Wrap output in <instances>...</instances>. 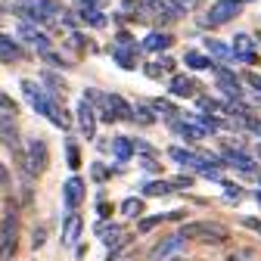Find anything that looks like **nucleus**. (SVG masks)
Instances as JSON below:
<instances>
[{"mask_svg":"<svg viewBox=\"0 0 261 261\" xmlns=\"http://www.w3.org/2000/svg\"><path fill=\"white\" fill-rule=\"evenodd\" d=\"M22 90H25V96L31 100V106H35V112H41L44 118H50L56 127H69V115H65V109L56 103V96H50V93H44V87H38L35 81H22Z\"/></svg>","mask_w":261,"mask_h":261,"instance_id":"f257e3e1","label":"nucleus"},{"mask_svg":"<svg viewBox=\"0 0 261 261\" xmlns=\"http://www.w3.org/2000/svg\"><path fill=\"white\" fill-rule=\"evenodd\" d=\"M184 240H202V243H224L227 233L221 224H212V221H196V224H187L184 230H180Z\"/></svg>","mask_w":261,"mask_h":261,"instance_id":"f03ea898","label":"nucleus"},{"mask_svg":"<svg viewBox=\"0 0 261 261\" xmlns=\"http://www.w3.org/2000/svg\"><path fill=\"white\" fill-rule=\"evenodd\" d=\"M25 171L31 174V177H38V174H44L47 171V143L44 140H28V146H25Z\"/></svg>","mask_w":261,"mask_h":261,"instance_id":"7ed1b4c3","label":"nucleus"},{"mask_svg":"<svg viewBox=\"0 0 261 261\" xmlns=\"http://www.w3.org/2000/svg\"><path fill=\"white\" fill-rule=\"evenodd\" d=\"M16 227H19L16 215H7L4 224H0V261L13 258V252H16Z\"/></svg>","mask_w":261,"mask_h":261,"instance_id":"20e7f679","label":"nucleus"},{"mask_svg":"<svg viewBox=\"0 0 261 261\" xmlns=\"http://www.w3.org/2000/svg\"><path fill=\"white\" fill-rule=\"evenodd\" d=\"M240 10H243V7L230 4V0H221V4H215V7L205 13V25H224V22L237 19V16H240Z\"/></svg>","mask_w":261,"mask_h":261,"instance_id":"39448f33","label":"nucleus"},{"mask_svg":"<svg viewBox=\"0 0 261 261\" xmlns=\"http://www.w3.org/2000/svg\"><path fill=\"white\" fill-rule=\"evenodd\" d=\"M168 155H171V159L177 162V165H187V168L199 171V174H202V171H205V168L212 165V162H208L205 155H196V152H190V149H180V146H174V149H171Z\"/></svg>","mask_w":261,"mask_h":261,"instance_id":"423d86ee","label":"nucleus"},{"mask_svg":"<svg viewBox=\"0 0 261 261\" xmlns=\"http://www.w3.org/2000/svg\"><path fill=\"white\" fill-rule=\"evenodd\" d=\"M233 59H243V62H258V53H255V44H252V38L249 35H237V41H233Z\"/></svg>","mask_w":261,"mask_h":261,"instance_id":"0eeeda50","label":"nucleus"},{"mask_svg":"<svg viewBox=\"0 0 261 261\" xmlns=\"http://www.w3.org/2000/svg\"><path fill=\"white\" fill-rule=\"evenodd\" d=\"M62 196H65V205H69V208L81 205V199H84V180L81 177H69L65 187H62Z\"/></svg>","mask_w":261,"mask_h":261,"instance_id":"6e6552de","label":"nucleus"},{"mask_svg":"<svg viewBox=\"0 0 261 261\" xmlns=\"http://www.w3.org/2000/svg\"><path fill=\"white\" fill-rule=\"evenodd\" d=\"M180 249H184V237H180V233H174V237H168V240H162V243L152 249V255H149V258H152V261H165L171 252H180Z\"/></svg>","mask_w":261,"mask_h":261,"instance_id":"1a4fd4ad","label":"nucleus"},{"mask_svg":"<svg viewBox=\"0 0 261 261\" xmlns=\"http://www.w3.org/2000/svg\"><path fill=\"white\" fill-rule=\"evenodd\" d=\"M78 124H81V130H84L87 137H93V134H96V115H93V106H90L87 96H84L81 106H78Z\"/></svg>","mask_w":261,"mask_h":261,"instance_id":"9d476101","label":"nucleus"},{"mask_svg":"<svg viewBox=\"0 0 261 261\" xmlns=\"http://www.w3.org/2000/svg\"><path fill=\"white\" fill-rule=\"evenodd\" d=\"M152 7H155V16L165 19V22H174V19L184 16V10H180L177 0H152Z\"/></svg>","mask_w":261,"mask_h":261,"instance_id":"9b49d317","label":"nucleus"},{"mask_svg":"<svg viewBox=\"0 0 261 261\" xmlns=\"http://www.w3.org/2000/svg\"><path fill=\"white\" fill-rule=\"evenodd\" d=\"M224 162H227V165H233V168H240L243 174H258V168H255V162H252L249 155H243V152H233V149H227Z\"/></svg>","mask_w":261,"mask_h":261,"instance_id":"f8f14e48","label":"nucleus"},{"mask_svg":"<svg viewBox=\"0 0 261 261\" xmlns=\"http://www.w3.org/2000/svg\"><path fill=\"white\" fill-rule=\"evenodd\" d=\"M19 38H22V41H28L31 47H38V50H47V47H50L47 35H41L35 25H22V28H19Z\"/></svg>","mask_w":261,"mask_h":261,"instance_id":"ddd939ff","label":"nucleus"},{"mask_svg":"<svg viewBox=\"0 0 261 261\" xmlns=\"http://www.w3.org/2000/svg\"><path fill=\"white\" fill-rule=\"evenodd\" d=\"M0 137H4V143L16 152V155H22V146H19V130H16V124H10V121H0Z\"/></svg>","mask_w":261,"mask_h":261,"instance_id":"4468645a","label":"nucleus"},{"mask_svg":"<svg viewBox=\"0 0 261 261\" xmlns=\"http://www.w3.org/2000/svg\"><path fill=\"white\" fill-rule=\"evenodd\" d=\"M0 59H7V62H13V59H22V50H19V44H16L13 38H7V35H0Z\"/></svg>","mask_w":261,"mask_h":261,"instance_id":"2eb2a0df","label":"nucleus"},{"mask_svg":"<svg viewBox=\"0 0 261 261\" xmlns=\"http://www.w3.org/2000/svg\"><path fill=\"white\" fill-rule=\"evenodd\" d=\"M171 93L174 96H193L196 93V81L193 78H184V75L180 78H171Z\"/></svg>","mask_w":261,"mask_h":261,"instance_id":"dca6fc26","label":"nucleus"},{"mask_svg":"<svg viewBox=\"0 0 261 261\" xmlns=\"http://www.w3.org/2000/svg\"><path fill=\"white\" fill-rule=\"evenodd\" d=\"M78 233H81V218L78 215H69V218H65V233H62V243H75L78 240Z\"/></svg>","mask_w":261,"mask_h":261,"instance_id":"f3484780","label":"nucleus"},{"mask_svg":"<svg viewBox=\"0 0 261 261\" xmlns=\"http://www.w3.org/2000/svg\"><path fill=\"white\" fill-rule=\"evenodd\" d=\"M106 106H109V112L115 115V118H130V109H127V103L121 100L118 93H112V96H106Z\"/></svg>","mask_w":261,"mask_h":261,"instance_id":"a211bd4d","label":"nucleus"},{"mask_svg":"<svg viewBox=\"0 0 261 261\" xmlns=\"http://www.w3.org/2000/svg\"><path fill=\"white\" fill-rule=\"evenodd\" d=\"M218 78H221L218 84H221V87H224L227 93H230V96H233V100H240V93H243V90H240V84H237V78H233L230 72H224V69H218Z\"/></svg>","mask_w":261,"mask_h":261,"instance_id":"6ab92c4d","label":"nucleus"},{"mask_svg":"<svg viewBox=\"0 0 261 261\" xmlns=\"http://www.w3.org/2000/svg\"><path fill=\"white\" fill-rule=\"evenodd\" d=\"M165 47H171V35H162V31H152L143 41V50H165Z\"/></svg>","mask_w":261,"mask_h":261,"instance_id":"aec40b11","label":"nucleus"},{"mask_svg":"<svg viewBox=\"0 0 261 261\" xmlns=\"http://www.w3.org/2000/svg\"><path fill=\"white\" fill-rule=\"evenodd\" d=\"M177 134H184L187 140H202L205 137V127L193 124V121H184V124H177Z\"/></svg>","mask_w":261,"mask_h":261,"instance_id":"412c9836","label":"nucleus"},{"mask_svg":"<svg viewBox=\"0 0 261 261\" xmlns=\"http://www.w3.org/2000/svg\"><path fill=\"white\" fill-rule=\"evenodd\" d=\"M112 149H115V155H118L121 162H127L130 155H134V143H130L127 137H115V143H112Z\"/></svg>","mask_w":261,"mask_h":261,"instance_id":"4be33fe9","label":"nucleus"},{"mask_svg":"<svg viewBox=\"0 0 261 261\" xmlns=\"http://www.w3.org/2000/svg\"><path fill=\"white\" fill-rule=\"evenodd\" d=\"M112 56H115V62L121 65V69H134V65H137V59H134V53H130V50H124V47H118V50H115Z\"/></svg>","mask_w":261,"mask_h":261,"instance_id":"5701e85b","label":"nucleus"},{"mask_svg":"<svg viewBox=\"0 0 261 261\" xmlns=\"http://www.w3.org/2000/svg\"><path fill=\"white\" fill-rule=\"evenodd\" d=\"M81 19H84L87 25H93V28H103V25H106V16H103L100 10H81Z\"/></svg>","mask_w":261,"mask_h":261,"instance_id":"b1692460","label":"nucleus"},{"mask_svg":"<svg viewBox=\"0 0 261 261\" xmlns=\"http://www.w3.org/2000/svg\"><path fill=\"white\" fill-rule=\"evenodd\" d=\"M143 193H146V196H165V193H171V184H165V180H152V184L143 187Z\"/></svg>","mask_w":261,"mask_h":261,"instance_id":"393cba45","label":"nucleus"},{"mask_svg":"<svg viewBox=\"0 0 261 261\" xmlns=\"http://www.w3.org/2000/svg\"><path fill=\"white\" fill-rule=\"evenodd\" d=\"M208 50H212L218 59H224V62H227V59H233V50H230V47H224L221 41H212V38H208Z\"/></svg>","mask_w":261,"mask_h":261,"instance_id":"a878e982","label":"nucleus"},{"mask_svg":"<svg viewBox=\"0 0 261 261\" xmlns=\"http://www.w3.org/2000/svg\"><path fill=\"white\" fill-rule=\"evenodd\" d=\"M187 65H193V69H208V65H212V59H205L202 53L190 50V53H187Z\"/></svg>","mask_w":261,"mask_h":261,"instance_id":"bb28decb","label":"nucleus"},{"mask_svg":"<svg viewBox=\"0 0 261 261\" xmlns=\"http://www.w3.org/2000/svg\"><path fill=\"white\" fill-rule=\"evenodd\" d=\"M171 215H152V218H146V221H140V227H137V230L140 233H146V230H152V227H159L162 221H168Z\"/></svg>","mask_w":261,"mask_h":261,"instance_id":"cd10ccee","label":"nucleus"},{"mask_svg":"<svg viewBox=\"0 0 261 261\" xmlns=\"http://www.w3.org/2000/svg\"><path fill=\"white\" fill-rule=\"evenodd\" d=\"M130 118H137V121L149 124V121H152V109H146L143 103H137V109H130Z\"/></svg>","mask_w":261,"mask_h":261,"instance_id":"c85d7f7f","label":"nucleus"},{"mask_svg":"<svg viewBox=\"0 0 261 261\" xmlns=\"http://www.w3.org/2000/svg\"><path fill=\"white\" fill-rule=\"evenodd\" d=\"M121 212H124L127 218H134V215H140V212H143V202H140V199H127V202L121 205Z\"/></svg>","mask_w":261,"mask_h":261,"instance_id":"c756f323","label":"nucleus"},{"mask_svg":"<svg viewBox=\"0 0 261 261\" xmlns=\"http://www.w3.org/2000/svg\"><path fill=\"white\" fill-rule=\"evenodd\" d=\"M224 190H227V199H233V202H240V199H243V190H240V187L224 184Z\"/></svg>","mask_w":261,"mask_h":261,"instance_id":"7c9ffc66","label":"nucleus"},{"mask_svg":"<svg viewBox=\"0 0 261 261\" xmlns=\"http://www.w3.org/2000/svg\"><path fill=\"white\" fill-rule=\"evenodd\" d=\"M69 165H72V168L81 165V155H78V146H75V143H69Z\"/></svg>","mask_w":261,"mask_h":261,"instance_id":"2f4dec72","label":"nucleus"},{"mask_svg":"<svg viewBox=\"0 0 261 261\" xmlns=\"http://www.w3.org/2000/svg\"><path fill=\"white\" fill-rule=\"evenodd\" d=\"M152 106H155V112H165V115H174V106H171V103H165V100H155Z\"/></svg>","mask_w":261,"mask_h":261,"instance_id":"473e14b6","label":"nucleus"},{"mask_svg":"<svg viewBox=\"0 0 261 261\" xmlns=\"http://www.w3.org/2000/svg\"><path fill=\"white\" fill-rule=\"evenodd\" d=\"M44 81H47V87H50L53 93H59V90H65V87H62V81H56L53 75H44Z\"/></svg>","mask_w":261,"mask_h":261,"instance_id":"72a5a7b5","label":"nucleus"},{"mask_svg":"<svg viewBox=\"0 0 261 261\" xmlns=\"http://www.w3.org/2000/svg\"><path fill=\"white\" fill-rule=\"evenodd\" d=\"M106 0H78V7L81 10H96V7H103Z\"/></svg>","mask_w":261,"mask_h":261,"instance_id":"f704fd0d","label":"nucleus"},{"mask_svg":"<svg viewBox=\"0 0 261 261\" xmlns=\"http://www.w3.org/2000/svg\"><path fill=\"white\" fill-rule=\"evenodd\" d=\"M227 261H252V252H249V249H243V252H233V255L227 258Z\"/></svg>","mask_w":261,"mask_h":261,"instance_id":"c9c22d12","label":"nucleus"},{"mask_svg":"<svg viewBox=\"0 0 261 261\" xmlns=\"http://www.w3.org/2000/svg\"><path fill=\"white\" fill-rule=\"evenodd\" d=\"M243 224L249 227V230H255V233H261V221H258V218H243Z\"/></svg>","mask_w":261,"mask_h":261,"instance_id":"e433bc0d","label":"nucleus"},{"mask_svg":"<svg viewBox=\"0 0 261 261\" xmlns=\"http://www.w3.org/2000/svg\"><path fill=\"white\" fill-rule=\"evenodd\" d=\"M202 4V0H180V10L187 13V10H196V7H199Z\"/></svg>","mask_w":261,"mask_h":261,"instance_id":"4c0bfd02","label":"nucleus"},{"mask_svg":"<svg viewBox=\"0 0 261 261\" xmlns=\"http://www.w3.org/2000/svg\"><path fill=\"white\" fill-rule=\"evenodd\" d=\"M0 187H10V171L0 165Z\"/></svg>","mask_w":261,"mask_h":261,"instance_id":"58836bf2","label":"nucleus"},{"mask_svg":"<svg viewBox=\"0 0 261 261\" xmlns=\"http://www.w3.org/2000/svg\"><path fill=\"white\" fill-rule=\"evenodd\" d=\"M44 240H47V233H44V230H35V249L44 246Z\"/></svg>","mask_w":261,"mask_h":261,"instance_id":"ea45409f","label":"nucleus"},{"mask_svg":"<svg viewBox=\"0 0 261 261\" xmlns=\"http://www.w3.org/2000/svg\"><path fill=\"white\" fill-rule=\"evenodd\" d=\"M246 124L255 130V134H261V121H255V118H246Z\"/></svg>","mask_w":261,"mask_h":261,"instance_id":"a19ab883","label":"nucleus"},{"mask_svg":"<svg viewBox=\"0 0 261 261\" xmlns=\"http://www.w3.org/2000/svg\"><path fill=\"white\" fill-rule=\"evenodd\" d=\"M246 81H249V84H252V87H255V90H261V78H258V75H249V78H246Z\"/></svg>","mask_w":261,"mask_h":261,"instance_id":"79ce46f5","label":"nucleus"},{"mask_svg":"<svg viewBox=\"0 0 261 261\" xmlns=\"http://www.w3.org/2000/svg\"><path fill=\"white\" fill-rule=\"evenodd\" d=\"M230 4H237V7H243V4H252V0H230Z\"/></svg>","mask_w":261,"mask_h":261,"instance_id":"37998d69","label":"nucleus"},{"mask_svg":"<svg viewBox=\"0 0 261 261\" xmlns=\"http://www.w3.org/2000/svg\"><path fill=\"white\" fill-rule=\"evenodd\" d=\"M258 202H261V190H258Z\"/></svg>","mask_w":261,"mask_h":261,"instance_id":"c03bdc74","label":"nucleus"},{"mask_svg":"<svg viewBox=\"0 0 261 261\" xmlns=\"http://www.w3.org/2000/svg\"><path fill=\"white\" fill-rule=\"evenodd\" d=\"M258 155H261V149H258Z\"/></svg>","mask_w":261,"mask_h":261,"instance_id":"a18cd8bd","label":"nucleus"}]
</instances>
